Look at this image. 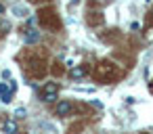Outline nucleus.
Returning a JSON list of instances; mask_svg holds the SVG:
<instances>
[{"mask_svg":"<svg viewBox=\"0 0 153 134\" xmlns=\"http://www.w3.org/2000/svg\"><path fill=\"white\" fill-rule=\"evenodd\" d=\"M92 76H94V80L101 82V84H111V82H117V80L124 76V71H122L113 61L105 59V61H99V63H97Z\"/></svg>","mask_w":153,"mask_h":134,"instance_id":"obj_1","label":"nucleus"},{"mask_svg":"<svg viewBox=\"0 0 153 134\" xmlns=\"http://www.w3.org/2000/svg\"><path fill=\"white\" fill-rule=\"evenodd\" d=\"M38 23H40L44 30H53V32L61 30V19H59L57 11L51 9V7H44V9L38 11Z\"/></svg>","mask_w":153,"mask_h":134,"instance_id":"obj_2","label":"nucleus"},{"mask_svg":"<svg viewBox=\"0 0 153 134\" xmlns=\"http://www.w3.org/2000/svg\"><path fill=\"white\" fill-rule=\"evenodd\" d=\"M30 71H32V76H34L36 80H40V78H44V76H46L48 67H46V63H44L42 59L34 57V59L30 61Z\"/></svg>","mask_w":153,"mask_h":134,"instance_id":"obj_3","label":"nucleus"},{"mask_svg":"<svg viewBox=\"0 0 153 134\" xmlns=\"http://www.w3.org/2000/svg\"><path fill=\"white\" fill-rule=\"evenodd\" d=\"M40 96H42V101H46V103L57 101V96H59V86H57V84H46V86L40 90Z\"/></svg>","mask_w":153,"mask_h":134,"instance_id":"obj_4","label":"nucleus"},{"mask_svg":"<svg viewBox=\"0 0 153 134\" xmlns=\"http://www.w3.org/2000/svg\"><path fill=\"white\" fill-rule=\"evenodd\" d=\"M13 90H15V84H4V82H0V98H2V103H11Z\"/></svg>","mask_w":153,"mask_h":134,"instance_id":"obj_5","label":"nucleus"},{"mask_svg":"<svg viewBox=\"0 0 153 134\" xmlns=\"http://www.w3.org/2000/svg\"><path fill=\"white\" fill-rule=\"evenodd\" d=\"M38 38H40V32H38V30H34V27H27V30L23 32V40H25L27 44L38 42Z\"/></svg>","mask_w":153,"mask_h":134,"instance_id":"obj_6","label":"nucleus"},{"mask_svg":"<svg viewBox=\"0 0 153 134\" xmlns=\"http://www.w3.org/2000/svg\"><path fill=\"white\" fill-rule=\"evenodd\" d=\"M88 73V67L86 65H80V67H74V69H69V78H74V80H80V78H84Z\"/></svg>","mask_w":153,"mask_h":134,"instance_id":"obj_7","label":"nucleus"},{"mask_svg":"<svg viewBox=\"0 0 153 134\" xmlns=\"http://www.w3.org/2000/svg\"><path fill=\"white\" fill-rule=\"evenodd\" d=\"M69 113H71V103L63 101V103H59V105H57V115L65 117V115H69Z\"/></svg>","mask_w":153,"mask_h":134,"instance_id":"obj_8","label":"nucleus"},{"mask_svg":"<svg viewBox=\"0 0 153 134\" xmlns=\"http://www.w3.org/2000/svg\"><path fill=\"white\" fill-rule=\"evenodd\" d=\"M86 21H88V25H99V23H103V15L101 13H88Z\"/></svg>","mask_w":153,"mask_h":134,"instance_id":"obj_9","label":"nucleus"},{"mask_svg":"<svg viewBox=\"0 0 153 134\" xmlns=\"http://www.w3.org/2000/svg\"><path fill=\"white\" fill-rule=\"evenodd\" d=\"M13 13H15L17 17H25V15H27V9H25V7H13Z\"/></svg>","mask_w":153,"mask_h":134,"instance_id":"obj_10","label":"nucleus"},{"mask_svg":"<svg viewBox=\"0 0 153 134\" xmlns=\"http://www.w3.org/2000/svg\"><path fill=\"white\" fill-rule=\"evenodd\" d=\"M2 130H4V132H17V124H13V121H7V124L2 126Z\"/></svg>","mask_w":153,"mask_h":134,"instance_id":"obj_11","label":"nucleus"},{"mask_svg":"<svg viewBox=\"0 0 153 134\" xmlns=\"http://www.w3.org/2000/svg\"><path fill=\"white\" fill-rule=\"evenodd\" d=\"M9 30H11V23H9V21H2V23H0V36H4Z\"/></svg>","mask_w":153,"mask_h":134,"instance_id":"obj_12","label":"nucleus"},{"mask_svg":"<svg viewBox=\"0 0 153 134\" xmlns=\"http://www.w3.org/2000/svg\"><path fill=\"white\" fill-rule=\"evenodd\" d=\"M61 73H63V65L61 63H55L53 65V76H61Z\"/></svg>","mask_w":153,"mask_h":134,"instance_id":"obj_13","label":"nucleus"},{"mask_svg":"<svg viewBox=\"0 0 153 134\" xmlns=\"http://www.w3.org/2000/svg\"><path fill=\"white\" fill-rule=\"evenodd\" d=\"M76 90H78V92H92L94 88H90V86H78Z\"/></svg>","mask_w":153,"mask_h":134,"instance_id":"obj_14","label":"nucleus"},{"mask_svg":"<svg viewBox=\"0 0 153 134\" xmlns=\"http://www.w3.org/2000/svg\"><path fill=\"white\" fill-rule=\"evenodd\" d=\"M15 117H25V109H23V107H19V109L15 111Z\"/></svg>","mask_w":153,"mask_h":134,"instance_id":"obj_15","label":"nucleus"},{"mask_svg":"<svg viewBox=\"0 0 153 134\" xmlns=\"http://www.w3.org/2000/svg\"><path fill=\"white\" fill-rule=\"evenodd\" d=\"M30 2H34V4H40V2H51V0H30Z\"/></svg>","mask_w":153,"mask_h":134,"instance_id":"obj_16","label":"nucleus"},{"mask_svg":"<svg viewBox=\"0 0 153 134\" xmlns=\"http://www.w3.org/2000/svg\"><path fill=\"white\" fill-rule=\"evenodd\" d=\"M149 90H151V94H153V80L149 82Z\"/></svg>","mask_w":153,"mask_h":134,"instance_id":"obj_17","label":"nucleus"},{"mask_svg":"<svg viewBox=\"0 0 153 134\" xmlns=\"http://www.w3.org/2000/svg\"><path fill=\"white\" fill-rule=\"evenodd\" d=\"M2 13H4V7H2V4H0V15H2Z\"/></svg>","mask_w":153,"mask_h":134,"instance_id":"obj_18","label":"nucleus"}]
</instances>
